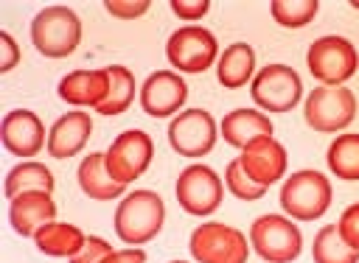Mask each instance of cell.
<instances>
[{"label": "cell", "mask_w": 359, "mask_h": 263, "mask_svg": "<svg viewBox=\"0 0 359 263\" xmlns=\"http://www.w3.org/2000/svg\"><path fill=\"white\" fill-rule=\"evenodd\" d=\"M84 241H87V235L76 224H65V221H50L34 235V243H36V249L42 255L67 257V260L84 246Z\"/></svg>", "instance_id": "22"}, {"label": "cell", "mask_w": 359, "mask_h": 263, "mask_svg": "<svg viewBox=\"0 0 359 263\" xmlns=\"http://www.w3.org/2000/svg\"><path fill=\"white\" fill-rule=\"evenodd\" d=\"M224 187H227L236 199H241V201H255V199H261V196L266 193L264 185L252 182V179L244 173V168H241L238 159L227 162V168H224Z\"/></svg>", "instance_id": "28"}, {"label": "cell", "mask_w": 359, "mask_h": 263, "mask_svg": "<svg viewBox=\"0 0 359 263\" xmlns=\"http://www.w3.org/2000/svg\"><path fill=\"white\" fill-rule=\"evenodd\" d=\"M280 207L289 218L314 221L331 207V182L320 171H297L280 187Z\"/></svg>", "instance_id": "3"}, {"label": "cell", "mask_w": 359, "mask_h": 263, "mask_svg": "<svg viewBox=\"0 0 359 263\" xmlns=\"http://www.w3.org/2000/svg\"><path fill=\"white\" fill-rule=\"evenodd\" d=\"M59 98L70 106H101L109 92L107 70H73L59 81Z\"/></svg>", "instance_id": "18"}, {"label": "cell", "mask_w": 359, "mask_h": 263, "mask_svg": "<svg viewBox=\"0 0 359 263\" xmlns=\"http://www.w3.org/2000/svg\"><path fill=\"white\" fill-rule=\"evenodd\" d=\"M0 50H3V56H0V73L14 70L17 62H20V48H17V42H14V36L8 31H0Z\"/></svg>", "instance_id": "33"}, {"label": "cell", "mask_w": 359, "mask_h": 263, "mask_svg": "<svg viewBox=\"0 0 359 263\" xmlns=\"http://www.w3.org/2000/svg\"><path fill=\"white\" fill-rule=\"evenodd\" d=\"M208 8H210L208 0H171V11L182 20H199L208 14Z\"/></svg>", "instance_id": "32"}, {"label": "cell", "mask_w": 359, "mask_h": 263, "mask_svg": "<svg viewBox=\"0 0 359 263\" xmlns=\"http://www.w3.org/2000/svg\"><path fill=\"white\" fill-rule=\"evenodd\" d=\"M306 64L323 87H342L359 70V53L345 36H320L309 45Z\"/></svg>", "instance_id": "5"}, {"label": "cell", "mask_w": 359, "mask_h": 263, "mask_svg": "<svg viewBox=\"0 0 359 263\" xmlns=\"http://www.w3.org/2000/svg\"><path fill=\"white\" fill-rule=\"evenodd\" d=\"M250 95L261 112H289L303 98V81L289 64H266L255 73Z\"/></svg>", "instance_id": "8"}, {"label": "cell", "mask_w": 359, "mask_h": 263, "mask_svg": "<svg viewBox=\"0 0 359 263\" xmlns=\"http://www.w3.org/2000/svg\"><path fill=\"white\" fill-rule=\"evenodd\" d=\"M188 249L196 263H247L250 243L241 229L222 224V221H205L191 232Z\"/></svg>", "instance_id": "6"}, {"label": "cell", "mask_w": 359, "mask_h": 263, "mask_svg": "<svg viewBox=\"0 0 359 263\" xmlns=\"http://www.w3.org/2000/svg\"><path fill=\"white\" fill-rule=\"evenodd\" d=\"M109 252H112L109 241H104V238H98V235H87L84 246L70 257V263H101Z\"/></svg>", "instance_id": "29"}, {"label": "cell", "mask_w": 359, "mask_h": 263, "mask_svg": "<svg viewBox=\"0 0 359 263\" xmlns=\"http://www.w3.org/2000/svg\"><path fill=\"white\" fill-rule=\"evenodd\" d=\"M171 263H185V260H171Z\"/></svg>", "instance_id": "36"}, {"label": "cell", "mask_w": 359, "mask_h": 263, "mask_svg": "<svg viewBox=\"0 0 359 263\" xmlns=\"http://www.w3.org/2000/svg\"><path fill=\"white\" fill-rule=\"evenodd\" d=\"M53 218H56V201L45 190L20 193L17 199L8 201V221L14 232H20L22 238H34Z\"/></svg>", "instance_id": "17"}, {"label": "cell", "mask_w": 359, "mask_h": 263, "mask_svg": "<svg viewBox=\"0 0 359 263\" xmlns=\"http://www.w3.org/2000/svg\"><path fill=\"white\" fill-rule=\"evenodd\" d=\"M317 0H272L269 14L283 28H303L317 17Z\"/></svg>", "instance_id": "27"}, {"label": "cell", "mask_w": 359, "mask_h": 263, "mask_svg": "<svg viewBox=\"0 0 359 263\" xmlns=\"http://www.w3.org/2000/svg\"><path fill=\"white\" fill-rule=\"evenodd\" d=\"M250 243L258 252V257L266 263H292L300 257L303 235L292 218L266 213V215H258L252 221Z\"/></svg>", "instance_id": "4"}, {"label": "cell", "mask_w": 359, "mask_h": 263, "mask_svg": "<svg viewBox=\"0 0 359 263\" xmlns=\"http://www.w3.org/2000/svg\"><path fill=\"white\" fill-rule=\"evenodd\" d=\"M165 221V204L154 190H132L129 196L121 199L115 210V235L129 243V246H143L149 243Z\"/></svg>", "instance_id": "1"}, {"label": "cell", "mask_w": 359, "mask_h": 263, "mask_svg": "<svg viewBox=\"0 0 359 263\" xmlns=\"http://www.w3.org/2000/svg\"><path fill=\"white\" fill-rule=\"evenodd\" d=\"M337 229H339L342 241H345L351 249L359 252V201L342 210V215H339V221H337Z\"/></svg>", "instance_id": "30"}, {"label": "cell", "mask_w": 359, "mask_h": 263, "mask_svg": "<svg viewBox=\"0 0 359 263\" xmlns=\"http://www.w3.org/2000/svg\"><path fill=\"white\" fill-rule=\"evenodd\" d=\"M174 190H177L180 207L188 215H199V218L216 213L219 204H222V196H224L222 176L213 168L199 165V162H194V165H188V168L180 171Z\"/></svg>", "instance_id": "11"}, {"label": "cell", "mask_w": 359, "mask_h": 263, "mask_svg": "<svg viewBox=\"0 0 359 263\" xmlns=\"http://www.w3.org/2000/svg\"><path fill=\"white\" fill-rule=\"evenodd\" d=\"M53 173L48 165L42 162H34V159H25L14 168H8L6 173V196L8 201L17 199L20 193H34V190H45V193H53Z\"/></svg>", "instance_id": "23"}, {"label": "cell", "mask_w": 359, "mask_h": 263, "mask_svg": "<svg viewBox=\"0 0 359 263\" xmlns=\"http://www.w3.org/2000/svg\"><path fill=\"white\" fill-rule=\"evenodd\" d=\"M219 126L208 109H182L168 123V143L182 157H205L213 151Z\"/></svg>", "instance_id": "12"}, {"label": "cell", "mask_w": 359, "mask_h": 263, "mask_svg": "<svg viewBox=\"0 0 359 263\" xmlns=\"http://www.w3.org/2000/svg\"><path fill=\"white\" fill-rule=\"evenodd\" d=\"M328 168L334 176L345 182H359V134L356 132H342L334 137L328 145Z\"/></svg>", "instance_id": "24"}, {"label": "cell", "mask_w": 359, "mask_h": 263, "mask_svg": "<svg viewBox=\"0 0 359 263\" xmlns=\"http://www.w3.org/2000/svg\"><path fill=\"white\" fill-rule=\"evenodd\" d=\"M79 176V187L84 190V196L95 199V201H109V199H118L123 196L126 185H118L109 171H107V157L104 151H95V154H87L76 171Z\"/></svg>", "instance_id": "20"}, {"label": "cell", "mask_w": 359, "mask_h": 263, "mask_svg": "<svg viewBox=\"0 0 359 263\" xmlns=\"http://www.w3.org/2000/svg\"><path fill=\"white\" fill-rule=\"evenodd\" d=\"M31 42L48 59L70 56L81 42V20L67 6H48L31 20Z\"/></svg>", "instance_id": "2"}, {"label": "cell", "mask_w": 359, "mask_h": 263, "mask_svg": "<svg viewBox=\"0 0 359 263\" xmlns=\"http://www.w3.org/2000/svg\"><path fill=\"white\" fill-rule=\"evenodd\" d=\"M165 56L180 73H205L219 62V42L202 25L177 28L165 42Z\"/></svg>", "instance_id": "9"}, {"label": "cell", "mask_w": 359, "mask_h": 263, "mask_svg": "<svg viewBox=\"0 0 359 263\" xmlns=\"http://www.w3.org/2000/svg\"><path fill=\"white\" fill-rule=\"evenodd\" d=\"M107 76H109V92L104 98V104L95 109L98 115H121L132 106L135 101V76L129 67L123 64H109L104 67Z\"/></svg>", "instance_id": "25"}, {"label": "cell", "mask_w": 359, "mask_h": 263, "mask_svg": "<svg viewBox=\"0 0 359 263\" xmlns=\"http://www.w3.org/2000/svg\"><path fill=\"white\" fill-rule=\"evenodd\" d=\"M90 134H93L90 115L81 112V109H70L62 118H56V123L50 126L45 148H48V154L53 159H67V157H76L87 145Z\"/></svg>", "instance_id": "16"}, {"label": "cell", "mask_w": 359, "mask_h": 263, "mask_svg": "<svg viewBox=\"0 0 359 263\" xmlns=\"http://www.w3.org/2000/svg\"><path fill=\"white\" fill-rule=\"evenodd\" d=\"M311 257L314 263H359V252L342 241L337 224H328L314 235Z\"/></svg>", "instance_id": "26"}, {"label": "cell", "mask_w": 359, "mask_h": 263, "mask_svg": "<svg viewBox=\"0 0 359 263\" xmlns=\"http://www.w3.org/2000/svg\"><path fill=\"white\" fill-rule=\"evenodd\" d=\"M303 118L314 132L348 129L356 118V95L348 87H314L306 95Z\"/></svg>", "instance_id": "7"}, {"label": "cell", "mask_w": 359, "mask_h": 263, "mask_svg": "<svg viewBox=\"0 0 359 263\" xmlns=\"http://www.w3.org/2000/svg\"><path fill=\"white\" fill-rule=\"evenodd\" d=\"M255 73V50L247 42H233L222 50L216 62V78L227 90L244 87Z\"/></svg>", "instance_id": "21"}, {"label": "cell", "mask_w": 359, "mask_h": 263, "mask_svg": "<svg viewBox=\"0 0 359 263\" xmlns=\"http://www.w3.org/2000/svg\"><path fill=\"white\" fill-rule=\"evenodd\" d=\"M238 162H241L244 173L252 182L269 187V185H275L286 173L289 157H286V148L275 137H258V140H252L250 145L241 148Z\"/></svg>", "instance_id": "15"}, {"label": "cell", "mask_w": 359, "mask_h": 263, "mask_svg": "<svg viewBox=\"0 0 359 263\" xmlns=\"http://www.w3.org/2000/svg\"><path fill=\"white\" fill-rule=\"evenodd\" d=\"M104 8L118 20H137L149 11V0H107Z\"/></svg>", "instance_id": "31"}, {"label": "cell", "mask_w": 359, "mask_h": 263, "mask_svg": "<svg viewBox=\"0 0 359 263\" xmlns=\"http://www.w3.org/2000/svg\"><path fill=\"white\" fill-rule=\"evenodd\" d=\"M351 6H353V8H356V11H359V0H351Z\"/></svg>", "instance_id": "35"}, {"label": "cell", "mask_w": 359, "mask_h": 263, "mask_svg": "<svg viewBox=\"0 0 359 263\" xmlns=\"http://www.w3.org/2000/svg\"><path fill=\"white\" fill-rule=\"evenodd\" d=\"M188 98V84L174 70H154L140 84V106L151 118H171Z\"/></svg>", "instance_id": "13"}, {"label": "cell", "mask_w": 359, "mask_h": 263, "mask_svg": "<svg viewBox=\"0 0 359 263\" xmlns=\"http://www.w3.org/2000/svg\"><path fill=\"white\" fill-rule=\"evenodd\" d=\"M272 120L261 109H233L222 118V137L233 148H244L258 137H272Z\"/></svg>", "instance_id": "19"}, {"label": "cell", "mask_w": 359, "mask_h": 263, "mask_svg": "<svg viewBox=\"0 0 359 263\" xmlns=\"http://www.w3.org/2000/svg\"><path fill=\"white\" fill-rule=\"evenodd\" d=\"M104 157H107L109 176L118 185H132L151 165L154 143L143 129H126L112 140V145L104 151Z\"/></svg>", "instance_id": "10"}, {"label": "cell", "mask_w": 359, "mask_h": 263, "mask_svg": "<svg viewBox=\"0 0 359 263\" xmlns=\"http://www.w3.org/2000/svg\"><path fill=\"white\" fill-rule=\"evenodd\" d=\"M0 140L3 148L14 157H34L36 151H42V145H48L45 137V126L39 120L36 112L31 109H11L6 112L3 123H0Z\"/></svg>", "instance_id": "14"}, {"label": "cell", "mask_w": 359, "mask_h": 263, "mask_svg": "<svg viewBox=\"0 0 359 263\" xmlns=\"http://www.w3.org/2000/svg\"><path fill=\"white\" fill-rule=\"evenodd\" d=\"M101 263H146V252L140 246H129V249H112Z\"/></svg>", "instance_id": "34"}]
</instances>
